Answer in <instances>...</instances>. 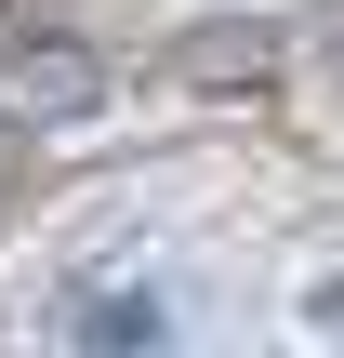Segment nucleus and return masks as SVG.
Instances as JSON below:
<instances>
[{"label":"nucleus","instance_id":"f257e3e1","mask_svg":"<svg viewBox=\"0 0 344 358\" xmlns=\"http://www.w3.org/2000/svg\"><path fill=\"white\" fill-rule=\"evenodd\" d=\"M106 106V53L80 27H13L0 40V133H80Z\"/></svg>","mask_w":344,"mask_h":358},{"label":"nucleus","instance_id":"f03ea898","mask_svg":"<svg viewBox=\"0 0 344 358\" xmlns=\"http://www.w3.org/2000/svg\"><path fill=\"white\" fill-rule=\"evenodd\" d=\"M186 93H265L278 66H292V40L265 27V13H199V27H172V53H159Z\"/></svg>","mask_w":344,"mask_h":358},{"label":"nucleus","instance_id":"7ed1b4c3","mask_svg":"<svg viewBox=\"0 0 344 358\" xmlns=\"http://www.w3.org/2000/svg\"><path fill=\"white\" fill-rule=\"evenodd\" d=\"M146 332H159L146 292H93V306H80V345H146Z\"/></svg>","mask_w":344,"mask_h":358}]
</instances>
